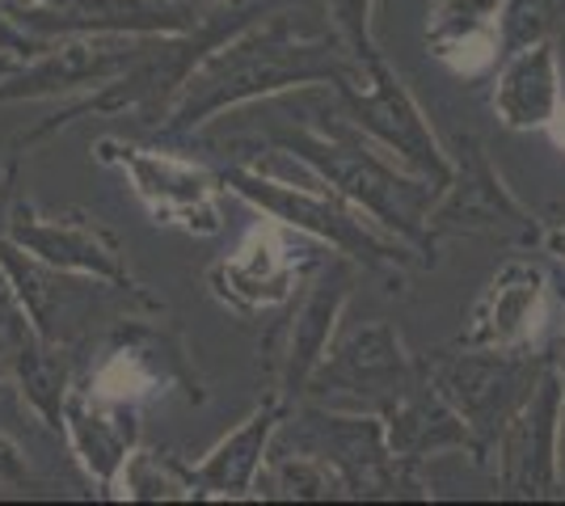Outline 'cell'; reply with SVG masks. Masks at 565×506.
<instances>
[{"label":"cell","mask_w":565,"mask_h":506,"mask_svg":"<svg viewBox=\"0 0 565 506\" xmlns=\"http://www.w3.org/2000/svg\"><path fill=\"white\" fill-rule=\"evenodd\" d=\"M363 80L367 68L342 47L338 34L321 30L305 9H270L266 18L236 30L233 39L215 43L194 64V73L161 119V136H194L203 122L220 119L236 106L270 101L287 89L330 85L338 94Z\"/></svg>","instance_id":"obj_1"},{"label":"cell","mask_w":565,"mask_h":506,"mask_svg":"<svg viewBox=\"0 0 565 506\" xmlns=\"http://www.w3.org/2000/svg\"><path fill=\"white\" fill-rule=\"evenodd\" d=\"M220 182L224 191L258 207L262 216L279 219L312 241L333 245L342 258L359 262L363 270L401 279V266L423 262L418 249H409L388 228H380L367 212H359L338 191H330V182L317 169H308L300 157H291L279 144H266L249 165H228L220 173Z\"/></svg>","instance_id":"obj_2"},{"label":"cell","mask_w":565,"mask_h":506,"mask_svg":"<svg viewBox=\"0 0 565 506\" xmlns=\"http://www.w3.org/2000/svg\"><path fill=\"white\" fill-rule=\"evenodd\" d=\"M266 144H279L291 157H300L308 169H317L330 182V191H338L359 212H367L380 228H388L409 249H418V254L435 249L430 233H426V216H430L439 191L426 177L397 165L380 144H372L338 110V101H333V110H326V119L305 122L296 131H270Z\"/></svg>","instance_id":"obj_3"},{"label":"cell","mask_w":565,"mask_h":506,"mask_svg":"<svg viewBox=\"0 0 565 506\" xmlns=\"http://www.w3.org/2000/svg\"><path fill=\"white\" fill-rule=\"evenodd\" d=\"M270 448L330 460L351 498H397L405 485H414L409 477L414 464H401L393 456L380 413L333 410L321 401H308L296 418H282Z\"/></svg>","instance_id":"obj_4"},{"label":"cell","mask_w":565,"mask_h":506,"mask_svg":"<svg viewBox=\"0 0 565 506\" xmlns=\"http://www.w3.org/2000/svg\"><path fill=\"white\" fill-rule=\"evenodd\" d=\"M544 367L548 363L527 359L523 351H486V346H465V355H444V359L426 363L435 388L448 397V406L469 427L477 460H486L498 448L507 422L536 392Z\"/></svg>","instance_id":"obj_5"},{"label":"cell","mask_w":565,"mask_h":506,"mask_svg":"<svg viewBox=\"0 0 565 506\" xmlns=\"http://www.w3.org/2000/svg\"><path fill=\"white\" fill-rule=\"evenodd\" d=\"M317 245L321 241L262 216V224L245 233V241L207 270V288L224 309L241 316L270 313L312 279V270L321 266Z\"/></svg>","instance_id":"obj_6"},{"label":"cell","mask_w":565,"mask_h":506,"mask_svg":"<svg viewBox=\"0 0 565 506\" xmlns=\"http://www.w3.org/2000/svg\"><path fill=\"white\" fill-rule=\"evenodd\" d=\"M418 376H423V363L405 351L397 330L388 321H367L321 359L305 397L333 410L384 413L418 385Z\"/></svg>","instance_id":"obj_7"},{"label":"cell","mask_w":565,"mask_h":506,"mask_svg":"<svg viewBox=\"0 0 565 506\" xmlns=\"http://www.w3.org/2000/svg\"><path fill=\"white\" fill-rule=\"evenodd\" d=\"M333 101H338V110H342L372 144L384 148L397 165L426 177L435 191H444L451 182V173H456L451 152H444L439 136H435L430 122H426L423 106L405 89V80L384 64V55L367 64V80H363V85L338 89Z\"/></svg>","instance_id":"obj_8"},{"label":"cell","mask_w":565,"mask_h":506,"mask_svg":"<svg viewBox=\"0 0 565 506\" xmlns=\"http://www.w3.org/2000/svg\"><path fill=\"white\" fill-rule=\"evenodd\" d=\"M97 161L118 165L131 191L148 207V216L169 228H182L190 237H215L224 228L220 212V173L194 165L166 148L127 144V140H97Z\"/></svg>","instance_id":"obj_9"},{"label":"cell","mask_w":565,"mask_h":506,"mask_svg":"<svg viewBox=\"0 0 565 506\" xmlns=\"http://www.w3.org/2000/svg\"><path fill=\"white\" fill-rule=\"evenodd\" d=\"M0 279L9 283L18 309L34 325V334L55 351H72V342L89 330V321L106 316L110 291H136L115 288L89 274H68L55 266L39 262L34 254H25L18 241L0 237Z\"/></svg>","instance_id":"obj_10"},{"label":"cell","mask_w":565,"mask_h":506,"mask_svg":"<svg viewBox=\"0 0 565 506\" xmlns=\"http://www.w3.org/2000/svg\"><path fill=\"white\" fill-rule=\"evenodd\" d=\"M451 161H456V173L426 216L430 241L460 237V233H494V237H523V241L536 237L532 216L519 207L515 194L507 191L502 173L486 157V144L477 136H460Z\"/></svg>","instance_id":"obj_11"},{"label":"cell","mask_w":565,"mask_h":506,"mask_svg":"<svg viewBox=\"0 0 565 506\" xmlns=\"http://www.w3.org/2000/svg\"><path fill=\"white\" fill-rule=\"evenodd\" d=\"M0 9L47 43L72 34H182L203 22L186 0H0Z\"/></svg>","instance_id":"obj_12"},{"label":"cell","mask_w":565,"mask_h":506,"mask_svg":"<svg viewBox=\"0 0 565 506\" xmlns=\"http://www.w3.org/2000/svg\"><path fill=\"white\" fill-rule=\"evenodd\" d=\"M157 34H72L55 39L39 60L22 64L0 80V101H39V97H72L102 89L140 60Z\"/></svg>","instance_id":"obj_13"},{"label":"cell","mask_w":565,"mask_h":506,"mask_svg":"<svg viewBox=\"0 0 565 506\" xmlns=\"http://www.w3.org/2000/svg\"><path fill=\"white\" fill-rule=\"evenodd\" d=\"M4 237L22 245L25 254H34L39 262L55 266V270L89 274V279L115 283V288H140V283L131 279L122 241H118L115 233L97 216H85V212L47 216V212H39V207L13 198Z\"/></svg>","instance_id":"obj_14"},{"label":"cell","mask_w":565,"mask_h":506,"mask_svg":"<svg viewBox=\"0 0 565 506\" xmlns=\"http://www.w3.org/2000/svg\"><path fill=\"white\" fill-rule=\"evenodd\" d=\"M565 385L557 367H544L536 392L507 422L498 439V473L519 498H541L557 485V439H562Z\"/></svg>","instance_id":"obj_15"},{"label":"cell","mask_w":565,"mask_h":506,"mask_svg":"<svg viewBox=\"0 0 565 506\" xmlns=\"http://www.w3.org/2000/svg\"><path fill=\"white\" fill-rule=\"evenodd\" d=\"M354 279H359V262L338 258L330 266H317L312 279L305 283V300L296 309L291 334H287V351L279 355V392L287 401L305 397L312 372L330 355V342L338 321L351 304Z\"/></svg>","instance_id":"obj_16"},{"label":"cell","mask_w":565,"mask_h":506,"mask_svg":"<svg viewBox=\"0 0 565 506\" xmlns=\"http://www.w3.org/2000/svg\"><path fill=\"white\" fill-rule=\"evenodd\" d=\"M287 410L291 401L275 388L236 431L224 434L199 464H190L199 498H258V477Z\"/></svg>","instance_id":"obj_17"},{"label":"cell","mask_w":565,"mask_h":506,"mask_svg":"<svg viewBox=\"0 0 565 506\" xmlns=\"http://www.w3.org/2000/svg\"><path fill=\"white\" fill-rule=\"evenodd\" d=\"M544 274L532 262H507L494 283L477 300L460 346L486 351H527V342L544 325Z\"/></svg>","instance_id":"obj_18"},{"label":"cell","mask_w":565,"mask_h":506,"mask_svg":"<svg viewBox=\"0 0 565 506\" xmlns=\"http://www.w3.org/2000/svg\"><path fill=\"white\" fill-rule=\"evenodd\" d=\"M68 434L72 456L81 460V469L94 477L102 489H110L118 469L140 443V427H136V406H118V401H102L85 385H72L64 397V427Z\"/></svg>","instance_id":"obj_19"},{"label":"cell","mask_w":565,"mask_h":506,"mask_svg":"<svg viewBox=\"0 0 565 506\" xmlns=\"http://www.w3.org/2000/svg\"><path fill=\"white\" fill-rule=\"evenodd\" d=\"M502 0H430L426 47L456 76H481L502 60Z\"/></svg>","instance_id":"obj_20"},{"label":"cell","mask_w":565,"mask_h":506,"mask_svg":"<svg viewBox=\"0 0 565 506\" xmlns=\"http://www.w3.org/2000/svg\"><path fill=\"white\" fill-rule=\"evenodd\" d=\"M380 418H384V439H388V448H393V456H397L401 464H418V460H426V456L460 452V448L472 452L469 427H465L460 413L448 406V397L435 388L426 363H423L418 385L409 388L397 406H388Z\"/></svg>","instance_id":"obj_21"},{"label":"cell","mask_w":565,"mask_h":506,"mask_svg":"<svg viewBox=\"0 0 565 506\" xmlns=\"http://www.w3.org/2000/svg\"><path fill=\"white\" fill-rule=\"evenodd\" d=\"M562 110V76H557V51L553 39L507 55V68L498 76L494 115L511 131L548 127Z\"/></svg>","instance_id":"obj_22"},{"label":"cell","mask_w":565,"mask_h":506,"mask_svg":"<svg viewBox=\"0 0 565 506\" xmlns=\"http://www.w3.org/2000/svg\"><path fill=\"white\" fill-rule=\"evenodd\" d=\"M287 498V503H326V498H351L347 482L338 477L330 460L308 456V452H275L266 456L258 477V498Z\"/></svg>","instance_id":"obj_23"},{"label":"cell","mask_w":565,"mask_h":506,"mask_svg":"<svg viewBox=\"0 0 565 506\" xmlns=\"http://www.w3.org/2000/svg\"><path fill=\"white\" fill-rule=\"evenodd\" d=\"M110 498H131V503H190L199 498L194 473L169 452H131L127 464L118 469L115 485L106 489Z\"/></svg>","instance_id":"obj_24"},{"label":"cell","mask_w":565,"mask_h":506,"mask_svg":"<svg viewBox=\"0 0 565 506\" xmlns=\"http://www.w3.org/2000/svg\"><path fill=\"white\" fill-rule=\"evenodd\" d=\"M565 18V0H502L498 34H502V60L515 51L553 39Z\"/></svg>","instance_id":"obj_25"},{"label":"cell","mask_w":565,"mask_h":506,"mask_svg":"<svg viewBox=\"0 0 565 506\" xmlns=\"http://www.w3.org/2000/svg\"><path fill=\"white\" fill-rule=\"evenodd\" d=\"M372 9H376V0H326V18H330L333 34L363 68L380 60V47L372 39Z\"/></svg>","instance_id":"obj_26"},{"label":"cell","mask_w":565,"mask_h":506,"mask_svg":"<svg viewBox=\"0 0 565 506\" xmlns=\"http://www.w3.org/2000/svg\"><path fill=\"white\" fill-rule=\"evenodd\" d=\"M47 47H51L47 39H34L30 30H22V25H18L9 13H4V9H0V51H9V55H18V60H25V64H30V60H39Z\"/></svg>","instance_id":"obj_27"},{"label":"cell","mask_w":565,"mask_h":506,"mask_svg":"<svg viewBox=\"0 0 565 506\" xmlns=\"http://www.w3.org/2000/svg\"><path fill=\"white\" fill-rule=\"evenodd\" d=\"M25 482H30V464H25L22 443L13 434L0 431V485L4 489H22Z\"/></svg>","instance_id":"obj_28"},{"label":"cell","mask_w":565,"mask_h":506,"mask_svg":"<svg viewBox=\"0 0 565 506\" xmlns=\"http://www.w3.org/2000/svg\"><path fill=\"white\" fill-rule=\"evenodd\" d=\"M13 198H18V161L0 173V237H4V228H9V207H13Z\"/></svg>","instance_id":"obj_29"},{"label":"cell","mask_w":565,"mask_h":506,"mask_svg":"<svg viewBox=\"0 0 565 506\" xmlns=\"http://www.w3.org/2000/svg\"><path fill=\"white\" fill-rule=\"evenodd\" d=\"M548 136H553V144L565 148V106L553 115V122H548Z\"/></svg>","instance_id":"obj_30"},{"label":"cell","mask_w":565,"mask_h":506,"mask_svg":"<svg viewBox=\"0 0 565 506\" xmlns=\"http://www.w3.org/2000/svg\"><path fill=\"white\" fill-rule=\"evenodd\" d=\"M25 60H18V55H9V51H0V80H4V76H13L18 73V68H22Z\"/></svg>","instance_id":"obj_31"},{"label":"cell","mask_w":565,"mask_h":506,"mask_svg":"<svg viewBox=\"0 0 565 506\" xmlns=\"http://www.w3.org/2000/svg\"><path fill=\"white\" fill-rule=\"evenodd\" d=\"M203 4H215V9H236V4H249V0H203Z\"/></svg>","instance_id":"obj_32"},{"label":"cell","mask_w":565,"mask_h":506,"mask_svg":"<svg viewBox=\"0 0 565 506\" xmlns=\"http://www.w3.org/2000/svg\"><path fill=\"white\" fill-rule=\"evenodd\" d=\"M553 249H557V254L565 258V233H557V237H553Z\"/></svg>","instance_id":"obj_33"},{"label":"cell","mask_w":565,"mask_h":506,"mask_svg":"<svg viewBox=\"0 0 565 506\" xmlns=\"http://www.w3.org/2000/svg\"><path fill=\"white\" fill-rule=\"evenodd\" d=\"M562 351H565V346H562ZM562 385H565V355H562Z\"/></svg>","instance_id":"obj_34"}]
</instances>
